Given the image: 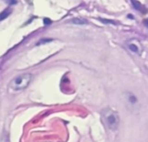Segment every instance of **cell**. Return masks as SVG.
Segmentation results:
<instances>
[{"label": "cell", "instance_id": "obj_4", "mask_svg": "<svg viewBox=\"0 0 148 142\" xmlns=\"http://www.w3.org/2000/svg\"><path fill=\"white\" fill-rule=\"evenodd\" d=\"M127 47L129 48V50L131 51H132L138 55H140L143 51V48H142L140 42L136 38H132V39L129 40L127 42Z\"/></svg>", "mask_w": 148, "mask_h": 142}, {"label": "cell", "instance_id": "obj_1", "mask_svg": "<svg viewBox=\"0 0 148 142\" xmlns=\"http://www.w3.org/2000/svg\"><path fill=\"white\" fill-rule=\"evenodd\" d=\"M101 119L106 126L111 131H116L119 126V116L116 111L111 107H106L101 112Z\"/></svg>", "mask_w": 148, "mask_h": 142}, {"label": "cell", "instance_id": "obj_5", "mask_svg": "<svg viewBox=\"0 0 148 142\" xmlns=\"http://www.w3.org/2000/svg\"><path fill=\"white\" fill-rule=\"evenodd\" d=\"M131 1H132V4L133 7L137 11H138L142 14H146L147 13V9L145 8V6H144L142 4H140L138 1H137V0H131Z\"/></svg>", "mask_w": 148, "mask_h": 142}, {"label": "cell", "instance_id": "obj_2", "mask_svg": "<svg viewBox=\"0 0 148 142\" xmlns=\"http://www.w3.org/2000/svg\"><path fill=\"white\" fill-rule=\"evenodd\" d=\"M32 80V75L31 73H23L17 76L10 82V88L14 91H21L25 89Z\"/></svg>", "mask_w": 148, "mask_h": 142}, {"label": "cell", "instance_id": "obj_11", "mask_svg": "<svg viewBox=\"0 0 148 142\" xmlns=\"http://www.w3.org/2000/svg\"><path fill=\"white\" fill-rule=\"evenodd\" d=\"M143 24H144V25H145V26L148 28V19H144V20H143Z\"/></svg>", "mask_w": 148, "mask_h": 142}, {"label": "cell", "instance_id": "obj_3", "mask_svg": "<svg viewBox=\"0 0 148 142\" xmlns=\"http://www.w3.org/2000/svg\"><path fill=\"white\" fill-rule=\"evenodd\" d=\"M124 101H125L126 107L129 109V111H131L133 113H137L138 112V108H139L138 100V98L132 93H129V92L125 93Z\"/></svg>", "mask_w": 148, "mask_h": 142}, {"label": "cell", "instance_id": "obj_6", "mask_svg": "<svg viewBox=\"0 0 148 142\" xmlns=\"http://www.w3.org/2000/svg\"><path fill=\"white\" fill-rule=\"evenodd\" d=\"M11 12H12V11L10 9H5L4 12H2L1 13H0V21L6 19L11 14Z\"/></svg>", "mask_w": 148, "mask_h": 142}, {"label": "cell", "instance_id": "obj_7", "mask_svg": "<svg viewBox=\"0 0 148 142\" xmlns=\"http://www.w3.org/2000/svg\"><path fill=\"white\" fill-rule=\"evenodd\" d=\"M72 22L76 25H85L87 23V21L86 19H74L72 20Z\"/></svg>", "mask_w": 148, "mask_h": 142}, {"label": "cell", "instance_id": "obj_12", "mask_svg": "<svg viewBox=\"0 0 148 142\" xmlns=\"http://www.w3.org/2000/svg\"><path fill=\"white\" fill-rule=\"evenodd\" d=\"M49 41H51V39H48V38H46L45 40H41L38 44H41V43H45V42H49Z\"/></svg>", "mask_w": 148, "mask_h": 142}, {"label": "cell", "instance_id": "obj_9", "mask_svg": "<svg viewBox=\"0 0 148 142\" xmlns=\"http://www.w3.org/2000/svg\"><path fill=\"white\" fill-rule=\"evenodd\" d=\"M44 22H45V25H47L51 24V20H50V19H44Z\"/></svg>", "mask_w": 148, "mask_h": 142}, {"label": "cell", "instance_id": "obj_10", "mask_svg": "<svg viewBox=\"0 0 148 142\" xmlns=\"http://www.w3.org/2000/svg\"><path fill=\"white\" fill-rule=\"evenodd\" d=\"M100 20H101L103 23H112V24H114V22L112 21V20H105V19H100Z\"/></svg>", "mask_w": 148, "mask_h": 142}, {"label": "cell", "instance_id": "obj_8", "mask_svg": "<svg viewBox=\"0 0 148 142\" xmlns=\"http://www.w3.org/2000/svg\"><path fill=\"white\" fill-rule=\"evenodd\" d=\"M5 1L6 3H8L9 5H15V4L17 3L16 0H5Z\"/></svg>", "mask_w": 148, "mask_h": 142}]
</instances>
